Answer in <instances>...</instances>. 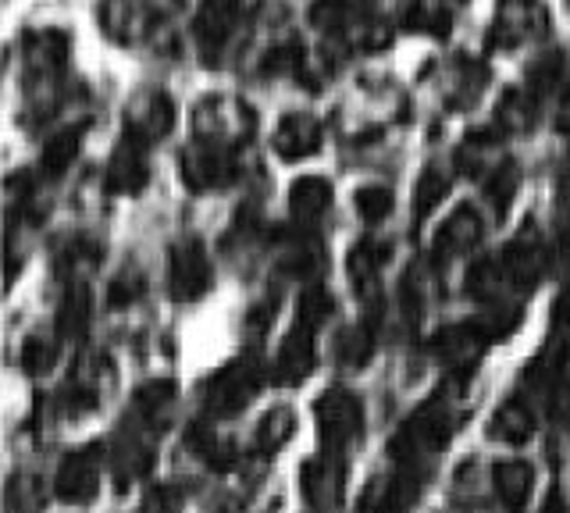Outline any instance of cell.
<instances>
[{"label": "cell", "instance_id": "20", "mask_svg": "<svg viewBox=\"0 0 570 513\" xmlns=\"http://www.w3.org/2000/svg\"><path fill=\"white\" fill-rule=\"evenodd\" d=\"M147 179H150L147 147L132 144V139H121L118 150L111 154V165H107V189L118 193V197H136L147 186Z\"/></svg>", "mask_w": 570, "mask_h": 513}, {"label": "cell", "instance_id": "10", "mask_svg": "<svg viewBox=\"0 0 570 513\" xmlns=\"http://www.w3.org/2000/svg\"><path fill=\"white\" fill-rule=\"evenodd\" d=\"M428 471L421 464H396V471L364 489L361 513H410L421 500Z\"/></svg>", "mask_w": 570, "mask_h": 513}, {"label": "cell", "instance_id": "27", "mask_svg": "<svg viewBox=\"0 0 570 513\" xmlns=\"http://www.w3.org/2000/svg\"><path fill=\"white\" fill-rule=\"evenodd\" d=\"M567 76H570V61L557 50H549L531 68V79H528V93L534 100H552V97H563L567 93Z\"/></svg>", "mask_w": 570, "mask_h": 513}, {"label": "cell", "instance_id": "32", "mask_svg": "<svg viewBox=\"0 0 570 513\" xmlns=\"http://www.w3.org/2000/svg\"><path fill=\"white\" fill-rule=\"evenodd\" d=\"M82 150V129L79 126H68L58 129L43 147V175L47 179H61V175L76 165V157Z\"/></svg>", "mask_w": 570, "mask_h": 513}, {"label": "cell", "instance_id": "43", "mask_svg": "<svg viewBox=\"0 0 570 513\" xmlns=\"http://www.w3.org/2000/svg\"><path fill=\"white\" fill-rule=\"evenodd\" d=\"M142 289H147V282H142L139 272L132 268H125L111 278V286H107V304H111L115 310H125V307H132L136 299L142 296Z\"/></svg>", "mask_w": 570, "mask_h": 513}, {"label": "cell", "instance_id": "31", "mask_svg": "<svg viewBox=\"0 0 570 513\" xmlns=\"http://www.w3.org/2000/svg\"><path fill=\"white\" fill-rule=\"evenodd\" d=\"M507 289H510V278H507V268L499 257H485L471 264L468 272V293L481 304H495V299H507Z\"/></svg>", "mask_w": 570, "mask_h": 513}, {"label": "cell", "instance_id": "11", "mask_svg": "<svg viewBox=\"0 0 570 513\" xmlns=\"http://www.w3.org/2000/svg\"><path fill=\"white\" fill-rule=\"evenodd\" d=\"M549 29L546 8L539 0H503L495 11V26H492V43L495 47H521L531 40H542Z\"/></svg>", "mask_w": 570, "mask_h": 513}, {"label": "cell", "instance_id": "44", "mask_svg": "<svg viewBox=\"0 0 570 513\" xmlns=\"http://www.w3.org/2000/svg\"><path fill=\"white\" fill-rule=\"evenodd\" d=\"M43 492L36 485V477H14L8 489V513H40Z\"/></svg>", "mask_w": 570, "mask_h": 513}, {"label": "cell", "instance_id": "26", "mask_svg": "<svg viewBox=\"0 0 570 513\" xmlns=\"http://www.w3.org/2000/svg\"><path fill=\"white\" fill-rule=\"evenodd\" d=\"M379 317H382V310H374L371 317H364V322L338 328V335H335V361L338 364H343V367H364L371 361L374 335H379Z\"/></svg>", "mask_w": 570, "mask_h": 513}, {"label": "cell", "instance_id": "28", "mask_svg": "<svg viewBox=\"0 0 570 513\" xmlns=\"http://www.w3.org/2000/svg\"><path fill=\"white\" fill-rule=\"evenodd\" d=\"M175 393H178V388H175L171 378H150V382H142L136 393H132L139 421L147 424V428H157V424H165L168 406L175 403Z\"/></svg>", "mask_w": 570, "mask_h": 513}, {"label": "cell", "instance_id": "41", "mask_svg": "<svg viewBox=\"0 0 570 513\" xmlns=\"http://www.w3.org/2000/svg\"><path fill=\"white\" fill-rule=\"evenodd\" d=\"M53 364H58V339H50V335H29L22 343V367L29 375H47Z\"/></svg>", "mask_w": 570, "mask_h": 513}, {"label": "cell", "instance_id": "7", "mask_svg": "<svg viewBox=\"0 0 570 513\" xmlns=\"http://www.w3.org/2000/svg\"><path fill=\"white\" fill-rule=\"evenodd\" d=\"M299 492L303 503L314 513H332L343 506V492H346V464L343 453H328L321 450L317 456H307L299 464Z\"/></svg>", "mask_w": 570, "mask_h": 513}, {"label": "cell", "instance_id": "21", "mask_svg": "<svg viewBox=\"0 0 570 513\" xmlns=\"http://www.w3.org/2000/svg\"><path fill=\"white\" fill-rule=\"evenodd\" d=\"M492 492L507 513H524L534 492V471L528 460H499L492 467Z\"/></svg>", "mask_w": 570, "mask_h": 513}, {"label": "cell", "instance_id": "47", "mask_svg": "<svg viewBox=\"0 0 570 513\" xmlns=\"http://www.w3.org/2000/svg\"><path fill=\"white\" fill-rule=\"evenodd\" d=\"M552 322L560 328H570V282L563 286V293L557 296V304H552Z\"/></svg>", "mask_w": 570, "mask_h": 513}, {"label": "cell", "instance_id": "13", "mask_svg": "<svg viewBox=\"0 0 570 513\" xmlns=\"http://www.w3.org/2000/svg\"><path fill=\"white\" fill-rule=\"evenodd\" d=\"M489 339L485 332L478 328V322H460V325H445L432 335V343H428V349H432V357L442 361L445 367L453 371V375H463V371H471L481 353H485Z\"/></svg>", "mask_w": 570, "mask_h": 513}, {"label": "cell", "instance_id": "12", "mask_svg": "<svg viewBox=\"0 0 570 513\" xmlns=\"http://www.w3.org/2000/svg\"><path fill=\"white\" fill-rule=\"evenodd\" d=\"M97 14H100V29L107 32V37H111L115 43H125V47L150 40L160 29L157 14L142 4V0H100Z\"/></svg>", "mask_w": 570, "mask_h": 513}, {"label": "cell", "instance_id": "33", "mask_svg": "<svg viewBox=\"0 0 570 513\" xmlns=\"http://www.w3.org/2000/svg\"><path fill=\"white\" fill-rule=\"evenodd\" d=\"M89 314H94L89 289L82 286V282H71L61 296V304H58V332L65 335V339H79V335L89 328Z\"/></svg>", "mask_w": 570, "mask_h": 513}, {"label": "cell", "instance_id": "4", "mask_svg": "<svg viewBox=\"0 0 570 513\" xmlns=\"http://www.w3.org/2000/svg\"><path fill=\"white\" fill-rule=\"evenodd\" d=\"M264 385V371L254 357H239L225 364L204 388V406L210 417H236L257 399Z\"/></svg>", "mask_w": 570, "mask_h": 513}, {"label": "cell", "instance_id": "30", "mask_svg": "<svg viewBox=\"0 0 570 513\" xmlns=\"http://www.w3.org/2000/svg\"><path fill=\"white\" fill-rule=\"evenodd\" d=\"M296 435V414L293 406H272L261 421H257V432H254V450L272 456L278 453L285 442Z\"/></svg>", "mask_w": 570, "mask_h": 513}, {"label": "cell", "instance_id": "50", "mask_svg": "<svg viewBox=\"0 0 570 513\" xmlns=\"http://www.w3.org/2000/svg\"><path fill=\"white\" fill-rule=\"evenodd\" d=\"M542 513H570V510H567V503L560 500V495H549L546 506H542Z\"/></svg>", "mask_w": 570, "mask_h": 513}, {"label": "cell", "instance_id": "15", "mask_svg": "<svg viewBox=\"0 0 570 513\" xmlns=\"http://www.w3.org/2000/svg\"><path fill=\"white\" fill-rule=\"evenodd\" d=\"M481 236H485V221H481V215H478L471 204H460L453 215L435 228V236H432V257L439 264L456 260L463 254H471L474 246L481 243Z\"/></svg>", "mask_w": 570, "mask_h": 513}, {"label": "cell", "instance_id": "34", "mask_svg": "<svg viewBox=\"0 0 570 513\" xmlns=\"http://www.w3.org/2000/svg\"><path fill=\"white\" fill-rule=\"evenodd\" d=\"M278 264H282V272L293 278H314L321 268H325V250H321V243L311 233H303L299 239L285 246Z\"/></svg>", "mask_w": 570, "mask_h": 513}, {"label": "cell", "instance_id": "5", "mask_svg": "<svg viewBox=\"0 0 570 513\" xmlns=\"http://www.w3.org/2000/svg\"><path fill=\"white\" fill-rule=\"evenodd\" d=\"M104 446H82L61 456L58 471H53V495L68 506L94 503L104 485Z\"/></svg>", "mask_w": 570, "mask_h": 513}, {"label": "cell", "instance_id": "14", "mask_svg": "<svg viewBox=\"0 0 570 513\" xmlns=\"http://www.w3.org/2000/svg\"><path fill=\"white\" fill-rule=\"evenodd\" d=\"M499 260H503L507 278H510L513 289H531V286H539V282H542L549 260H552V250L542 243V236H534L531 228H524V233H517L507 243V250Z\"/></svg>", "mask_w": 570, "mask_h": 513}, {"label": "cell", "instance_id": "35", "mask_svg": "<svg viewBox=\"0 0 570 513\" xmlns=\"http://www.w3.org/2000/svg\"><path fill=\"white\" fill-rule=\"evenodd\" d=\"M534 115H539V100H534L528 90H513L503 93L495 108V129L499 132H528Z\"/></svg>", "mask_w": 570, "mask_h": 513}, {"label": "cell", "instance_id": "18", "mask_svg": "<svg viewBox=\"0 0 570 513\" xmlns=\"http://www.w3.org/2000/svg\"><path fill=\"white\" fill-rule=\"evenodd\" d=\"M332 204H335L332 182L321 179V175H303L289 189V215L303 233H314V228L328 218Z\"/></svg>", "mask_w": 570, "mask_h": 513}, {"label": "cell", "instance_id": "22", "mask_svg": "<svg viewBox=\"0 0 570 513\" xmlns=\"http://www.w3.org/2000/svg\"><path fill=\"white\" fill-rule=\"evenodd\" d=\"M154 464V438L142 432H121L111 450V474L121 489L139 482Z\"/></svg>", "mask_w": 570, "mask_h": 513}, {"label": "cell", "instance_id": "2", "mask_svg": "<svg viewBox=\"0 0 570 513\" xmlns=\"http://www.w3.org/2000/svg\"><path fill=\"white\" fill-rule=\"evenodd\" d=\"M314 424L321 435V446L328 453H346L364 435V403L356 393L343 385H332L314 403Z\"/></svg>", "mask_w": 570, "mask_h": 513}, {"label": "cell", "instance_id": "17", "mask_svg": "<svg viewBox=\"0 0 570 513\" xmlns=\"http://www.w3.org/2000/svg\"><path fill=\"white\" fill-rule=\"evenodd\" d=\"M26 65L36 76V82L53 86V79H61L65 65H68V37L61 29H36L26 37Z\"/></svg>", "mask_w": 570, "mask_h": 513}, {"label": "cell", "instance_id": "16", "mask_svg": "<svg viewBox=\"0 0 570 513\" xmlns=\"http://www.w3.org/2000/svg\"><path fill=\"white\" fill-rule=\"evenodd\" d=\"M325 144V129L321 121L307 111H289L278 118L275 136H272V147L282 161H303V157H314Z\"/></svg>", "mask_w": 570, "mask_h": 513}, {"label": "cell", "instance_id": "8", "mask_svg": "<svg viewBox=\"0 0 570 513\" xmlns=\"http://www.w3.org/2000/svg\"><path fill=\"white\" fill-rule=\"evenodd\" d=\"M239 150L228 147H210V144H193L183 154V179L193 193H214L225 189L239 179Z\"/></svg>", "mask_w": 570, "mask_h": 513}, {"label": "cell", "instance_id": "29", "mask_svg": "<svg viewBox=\"0 0 570 513\" xmlns=\"http://www.w3.org/2000/svg\"><path fill=\"white\" fill-rule=\"evenodd\" d=\"M563 371H567V349L560 343H549L546 349H539V357L524 367V385L552 396L557 393V385L567 378Z\"/></svg>", "mask_w": 570, "mask_h": 513}, {"label": "cell", "instance_id": "36", "mask_svg": "<svg viewBox=\"0 0 570 513\" xmlns=\"http://www.w3.org/2000/svg\"><path fill=\"white\" fill-rule=\"evenodd\" d=\"M517 186H521V168H517L513 161H499L489 175H485V204L492 207L495 218L507 215V207L513 204L517 197Z\"/></svg>", "mask_w": 570, "mask_h": 513}, {"label": "cell", "instance_id": "45", "mask_svg": "<svg viewBox=\"0 0 570 513\" xmlns=\"http://www.w3.org/2000/svg\"><path fill=\"white\" fill-rule=\"evenodd\" d=\"M139 513H183V495L175 489H154L147 500H142Z\"/></svg>", "mask_w": 570, "mask_h": 513}, {"label": "cell", "instance_id": "6", "mask_svg": "<svg viewBox=\"0 0 570 513\" xmlns=\"http://www.w3.org/2000/svg\"><path fill=\"white\" fill-rule=\"evenodd\" d=\"M214 286V264L196 236L175 239L168 250V293L178 304H193V299L207 296Z\"/></svg>", "mask_w": 570, "mask_h": 513}, {"label": "cell", "instance_id": "3", "mask_svg": "<svg viewBox=\"0 0 570 513\" xmlns=\"http://www.w3.org/2000/svg\"><path fill=\"white\" fill-rule=\"evenodd\" d=\"M193 132L196 144L239 150L254 132V111L236 97H204L193 108Z\"/></svg>", "mask_w": 570, "mask_h": 513}, {"label": "cell", "instance_id": "48", "mask_svg": "<svg viewBox=\"0 0 570 513\" xmlns=\"http://www.w3.org/2000/svg\"><path fill=\"white\" fill-rule=\"evenodd\" d=\"M557 189H560L563 200H570V147H567L563 161H560V171H557Z\"/></svg>", "mask_w": 570, "mask_h": 513}, {"label": "cell", "instance_id": "25", "mask_svg": "<svg viewBox=\"0 0 570 513\" xmlns=\"http://www.w3.org/2000/svg\"><path fill=\"white\" fill-rule=\"evenodd\" d=\"M186 442H189V450H193L196 456H200L207 467H214V471L236 467V460H239L236 442L225 438V435H218V428H214V424H207V421H193Z\"/></svg>", "mask_w": 570, "mask_h": 513}, {"label": "cell", "instance_id": "49", "mask_svg": "<svg viewBox=\"0 0 570 513\" xmlns=\"http://www.w3.org/2000/svg\"><path fill=\"white\" fill-rule=\"evenodd\" d=\"M552 260L570 264V228H563L560 239H557V246H552Z\"/></svg>", "mask_w": 570, "mask_h": 513}, {"label": "cell", "instance_id": "40", "mask_svg": "<svg viewBox=\"0 0 570 513\" xmlns=\"http://www.w3.org/2000/svg\"><path fill=\"white\" fill-rule=\"evenodd\" d=\"M428 307V286H424V275L421 268H410L403 278H400V310L410 325H417V317L424 314Z\"/></svg>", "mask_w": 570, "mask_h": 513}, {"label": "cell", "instance_id": "19", "mask_svg": "<svg viewBox=\"0 0 570 513\" xmlns=\"http://www.w3.org/2000/svg\"><path fill=\"white\" fill-rule=\"evenodd\" d=\"M314 328H303V325H293L289 335L282 339L278 346V357H275V382L278 385H303L311 378L314 371Z\"/></svg>", "mask_w": 570, "mask_h": 513}, {"label": "cell", "instance_id": "46", "mask_svg": "<svg viewBox=\"0 0 570 513\" xmlns=\"http://www.w3.org/2000/svg\"><path fill=\"white\" fill-rule=\"evenodd\" d=\"M549 399H552V414H557V421L563 424V428H570V378H563Z\"/></svg>", "mask_w": 570, "mask_h": 513}, {"label": "cell", "instance_id": "24", "mask_svg": "<svg viewBox=\"0 0 570 513\" xmlns=\"http://www.w3.org/2000/svg\"><path fill=\"white\" fill-rule=\"evenodd\" d=\"M534 411L524 399H507L503 406H495V414L485 424V435L492 442H510V446H521L534 435Z\"/></svg>", "mask_w": 570, "mask_h": 513}, {"label": "cell", "instance_id": "37", "mask_svg": "<svg viewBox=\"0 0 570 513\" xmlns=\"http://www.w3.org/2000/svg\"><path fill=\"white\" fill-rule=\"evenodd\" d=\"M450 189H453L450 171L439 168V165H428L421 171V179H417V189H414V215L428 218L445 197H450Z\"/></svg>", "mask_w": 570, "mask_h": 513}, {"label": "cell", "instance_id": "42", "mask_svg": "<svg viewBox=\"0 0 570 513\" xmlns=\"http://www.w3.org/2000/svg\"><path fill=\"white\" fill-rule=\"evenodd\" d=\"M97 264H100V246L89 236H76L61 250V272L65 275H82L89 268H97Z\"/></svg>", "mask_w": 570, "mask_h": 513}, {"label": "cell", "instance_id": "39", "mask_svg": "<svg viewBox=\"0 0 570 513\" xmlns=\"http://www.w3.org/2000/svg\"><path fill=\"white\" fill-rule=\"evenodd\" d=\"M353 207H356V215H361L367 225H379L392 215V207H396V197H392V189L382 186V182H367L356 189V197H353Z\"/></svg>", "mask_w": 570, "mask_h": 513}, {"label": "cell", "instance_id": "23", "mask_svg": "<svg viewBox=\"0 0 570 513\" xmlns=\"http://www.w3.org/2000/svg\"><path fill=\"white\" fill-rule=\"evenodd\" d=\"M389 254H392L389 243H382V239H361L350 250L346 272H350V282H353L361 296L379 293V278H382V268L389 264Z\"/></svg>", "mask_w": 570, "mask_h": 513}, {"label": "cell", "instance_id": "38", "mask_svg": "<svg viewBox=\"0 0 570 513\" xmlns=\"http://www.w3.org/2000/svg\"><path fill=\"white\" fill-rule=\"evenodd\" d=\"M332 314H335V299L325 286H307L299 296V304H296V325L303 328H321L325 322H332Z\"/></svg>", "mask_w": 570, "mask_h": 513}, {"label": "cell", "instance_id": "1", "mask_svg": "<svg viewBox=\"0 0 570 513\" xmlns=\"http://www.w3.org/2000/svg\"><path fill=\"white\" fill-rule=\"evenodd\" d=\"M456 399L450 396H432L428 403H421L414 414H410L396 435L389 442V453L396 464H428L435 453L445 450V442L456 432Z\"/></svg>", "mask_w": 570, "mask_h": 513}, {"label": "cell", "instance_id": "9", "mask_svg": "<svg viewBox=\"0 0 570 513\" xmlns=\"http://www.w3.org/2000/svg\"><path fill=\"white\" fill-rule=\"evenodd\" d=\"M175 126V103L165 90H139L129 108H125V139H132L139 147H154L160 144Z\"/></svg>", "mask_w": 570, "mask_h": 513}]
</instances>
